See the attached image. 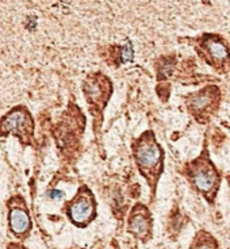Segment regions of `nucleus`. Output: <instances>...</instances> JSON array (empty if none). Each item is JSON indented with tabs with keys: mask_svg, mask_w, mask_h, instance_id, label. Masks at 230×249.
Returning a JSON list of instances; mask_svg holds the SVG:
<instances>
[{
	"mask_svg": "<svg viewBox=\"0 0 230 249\" xmlns=\"http://www.w3.org/2000/svg\"><path fill=\"white\" fill-rule=\"evenodd\" d=\"M185 171L192 188L200 194L209 203H214L222 183V176L210 159L209 149L205 147L197 159L187 164Z\"/></svg>",
	"mask_w": 230,
	"mask_h": 249,
	"instance_id": "nucleus-1",
	"label": "nucleus"
},
{
	"mask_svg": "<svg viewBox=\"0 0 230 249\" xmlns=\"http://www.w3.org/2000/svg\"><path fill=\"white\" fill-rule=\"evenodd\" d=\"M190 249H218V243L209 232L200 230L197 233Z\"/></svg>",
	"mask_w": 230,
	"mask_h": 249,
	"instance_id": "nucleus-9",
	"label": "nucleus"
},
{
	"mask_svg": "<svg viewBox=\"0 0 230 249\" xmlns=\"http://www.w3.org/2000/svg\"><path fill=\"white\" fill-rule=\"evenodd\" d=\"M70 218L76 224H85L94 216V203L90 199L80 198L70 206Z\"/></svg>",
	"mask_w": 230,
	"mask_h": 249,
	"instance_id": "nucleus-6",
	"label": "nucleus"
},
{
	"mask_svg": "<svg viewBox=\"0 0 230 249\" xmlns=\"http://www.w3.org/2000/svg\"><path fill=\"white\" fill-rule=\"evenodd\" d=\"M134 57V53H133V46L130 42H126L125 46L122 48V60L125 61V63H130L131 60Z\"/></svg>",
	"mask_w": 230,
	"mask_h": 249,
	"instance_id": "nucleus-10",
	"label": "nucleus"
},
{
	"mask_svg": "<svg viewBox=\"0 0 230 249\" xmlns=\"http://www.w3.org/2000/svg\"><path fill=\"white\" fill-rule=\"evenodd\" d=\"M130 232L140 238H145L150 233L149 218L145 214H135L134 217L130 219Z\"/></svg>",
	"mask_w": 230,
	"mask_h": 249,
	"instance_id": "nucleus-8",
	"label": "nucleus"
},
{
	"mask_svg": "<svg viewBox=\"0 0 230 249\" xmlns=\"http://www.w3.org/2000/svg\"><path fill=\"white\" fill-rule=\"evenodd\" d=\"M135 159L141 171H148L157 176L160 175L163 168V150L160 145L154 141V138H145L135 150Z\"/></svg>",
	"mask_w": 230,
	"mask_h": 249,
	"instance_id": "nucleus-4",
	"label": "nucleus"
},
{
	"mask_svg": "<svg viewBox=\"0 0 230 249\" xmlns=\"http://www.w3.org/2000/svg\"><path fill=\"white\" fill-rule=\"evenodd\" d=\"M222 102V92L218 85L207 84L203 88L187 96L185 104L188 113L199 122L207 123L217 114Z\"/></svg>",
	"mask_w": 230,
	"mask_h": 249,
	"instance_id": "nucleus-3",
	"label": "nucleus"
},
{
	"mask_svg": "<svg viewBox=\"0 0 230 249\" xmlns=\"http://www.w3.org/2000/svg\"><path fill=\"white\" fill-rule=\"evenodd\" d=\"M10 226L16 236H20L30 228V219L27 213L20 209H15L10 214Z\"/></svg>",
	"mask_w": 230,
	"mask_h": 249,
	"instance_id": "nucleus-7",
	"label": "nucleus"
},
{
	"mask_svg": "<svg viewBox=\"0 0 230 249\" xmlns=\"http://www.w3.org/2000/svg\"><path fill=\"white\" fill-rule=\"evenodd\" d=\"M49 195H50L51 199H61L64 197V194L61 191H58V190H53V191H50Z\"/></svg>",
	"mask_w": 230,
	"mask_h": 249,
	"instance_id": "nucleus-11",
	"label": "nucleus"
},
{
	"mask_svg": "<svg viewBox=\"0 0 230 249\" xmlns=\"http://www.w3.org/2000/svg\"><path fill=\"white\" fill-rule=\"evenodd\" d=\"M195 50L199 57L215 73L226 75L230 72V45L219 34L206 33L195 38Z\"/></svg>",
	"mask_w": 230,
	"mask_h": 249,
	"instance_id": "nucleus-2",
	"label": "nucleus"
},
{
	"mask_svg": "<svg viewBox=\"0 0 230 249\" xmlns=\"http://www.w3.org/2000/svg\"><path fill=\"white\" fill-rule=\"evenodd\" d=\"M3 132H13L15 134H19L20 137H27L32 134V121L29 115H26L23 111L16 110L10 115H7L0 123Z\"/></svg>",
	"mask_w": 230,
	"mask_h": 249,
	"instance_id": "nucleus-5",
	"label": "nucleus"
}]
</instances>
